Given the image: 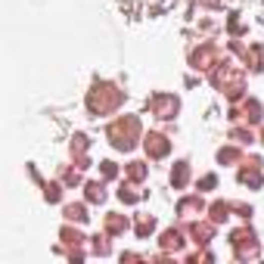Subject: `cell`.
<instances>
[{"label": "cell", "instance_id": "obj_1", "mask_svg": "<svg viewBox=\"0 0 264 264\" xmlns=\"http://www.w3.org/2000/svg\"><path fill=\"white\" fill-rule=\"evenodd\" d=\"M124 100V90H118L115 84H109V81H93L90 90H87V109L90 115H109L115 112Z\"/></svg>", "mask_w": 264, "mask_h": 264}, {"label": "cell", "instance_id": "obj_2", "mask_svg": "<svg viewBox=\"0 0 264 264\" xmlns=\"http://www.w3.org/2000/svg\"><path fill=\"white\" fill-rule=\"evenodd\" d=\"M106 137H109V143H112L115 149H134L137 140H140V121H137L134 115H124V118L109 124Z\"/></svg>", "mask_w": 264, "mask_h": 264}, {"label": "cell", "instance_id": "obj_3", "mask_svg": "<svg viewBox=\"0 0 264 264\" xmlns=\"http://www.w3.org/2000/svg\"><path fill=\"white\" fill-rule=\"evenodd\" d=\"M215 84H218L221 93H227V100H240L243 90H246V84H243V72H240V68H233L230 62H224V68H221V72L215 75Z\"/></svg>", "mask_w": 264, "mask_h": 264}, {"label": "cell", "instance_id": "obj_4", "mask_svg": "<svg viewBox=\"0 0 264 264\" xmlns=\"http://www.w3.org/2000/svg\"><path fill=\"white\" fill-rule=\"evenodd\" d=\"M146 106H149V112L156 115V118H162V121L174 118V115H177V109H180V103H177V96H174V93H156Z\"/></svg>", "mask_w": 264, "mask_h": 264}, {"label": "cell", "instance_id": "obj_5", "mask_svg": "<svg viewBox=\"0 0 264 264\" xmlns=\"http://www.w3.org/2000/svg\"><path fill=\"white\" fill-rule=\"evenodd\" d=\"M190 62H193V68H202V72L215 68L218 65V47L212 44V40H205L202 47H196V50L190 53Z\"/></svg>", "mask_w": 264, "mask_h": 264}, {"label": "cell", "instance_id": "obj_6", "mask_svg": "<svg viewBox=\"0 0 264 264\" xmlns=\"http://www.w3.org/2000/svg\"><path fill=\"white\" fill-rule=\"evenodd\" d=\"M143 146H146V152H149V159H165V156H168V149H171L168 137L159 134V131H152L146 140H143Z\"/></svg>", "mask_w": 264, "mask_h": 264}, {"label": "cell", "instance_id": "obj_7", "mask_svg": "<svg viewBox=\"0 0 264 264\" xmlns=\"http://www.w3.org/2000/svg\"><path fill=\"white\" fill-rule=\"evenodd\" d=\"M187 180H190V165L187 162H177V168L171 171V184L174 187H187Z\"/></svg>", "mask_w": 264, "mask_h": 264}, {"label": "cell", "instance_id": "obj_8", "mask_svg": "<svg viewBox=\"0 0 264 264\" xmlns=\"http://www.w3.org/2000/svg\"><path fill=\"white\" fill-rule=\"evenodd\" d=\"M106 230L109 233H124V230H128V221H124L121 215H109L106 218Z\"/></svg>", "mask_w": 264, "mask_h": 264}, {"label": "cell", "instance_id": "obj_9", "mask_svg": "<svg viewBox=\"0 0 264 264\" xmlns=\"http://www.w3.org/2000/svg\"><path fill=\"white\" fill-rule=\"evenodd\" d=\"M162 246H165V249H180V246H184V240H180V233H177V230H165Z\"/></svg>", "mask_w": 264, "mask_h": 264}, {"label": "cell", "instance_id": "obj_10", "mask_svg": "<svg viewBox=\"0 0 264 264\" xmlns=\"http://www.w3.org/2000/svg\"><path fill=\"white\" fill-rule=\"evenodd\" d=\"M87 199H90V202H103V199H106L103 184H96V180H93V184H87Z\"/></svg>", "mask_w": 264, "mask_h": 264}, {"label": "cell", "instance_id": "obj_11", "mask_svg": "<svg viewBox=\"0 0 264 264\" xmlns=\"http://www.w3.org/2000/svg\"><path fill=\"white\" fill-rule=\"evenodd\" d=\"M65 218L68 221H87V212H84V205H65Z\"/></svg>", "mask_w": 264, "mask_h": 264}, {"label": "cell", "instance_id": "obj_12", "mask_svg": "<svg viewBox=\"0 0 264 264\" xmlns=\"http://www.w3.org/2000/svg\"><path fill=\"white\" fill-rule=\"evenodd\" d=\"M193 208H202V199H199V196H190V199H184V202L177 205V212H180V215H190Z\"/></svg>", "mask_w": 264, "mask_h": 264}, {"label": "cell", "instance_id": "obj_13", "mask_svg": "<svg viewBox=\"0 0 264 264\" xmlns=\"http://www.w3.org/2000/svg\"><path fill=\"white\" fill-rule=\"evenodd\" d=\"M128 177H131V180H143V177H146V165H143V162H131V165H128Z\"/></svg>", "mask_w": 264, "mask_h": 264}, {"label": "cell", "instance_id": "obj_14", "mask_svg": "<svg viewBox=\"0 0 264 264\" xmlns=\"http://www.w3.org/2000/svg\"><path fill=\"white\" fill-rule=\"evenodd\" d=\"M193 236H196V243H208L212 227H208V224H196V227H193Z\"/></svg>", "mask_w": 264, "mask_h": 264}, {"label": "cell", "instance_id": "obj_15", "mask_svg": "<svg viewBox=\"0 0 264 264\" xmlns=\"http://www.w3.org/2000/svg\"><path fill=\"white\" fill-rule=\"evenodd\" d=\"M227 212H230V205H227V202H215V205H212V218H215V221H224Z\"/></svg>", "mask_w": 264, "mask_h": 264}, {"label": "cell", "instance_id": "obj_16", "mask_svg": "<svg viewBox=\"0 0 264 264\" xmlns=\"http://www.w3.org/2000/svg\"><path fill=\"white\" fill-rule=\"evenodd\" d=\"M233 159H240V152H236L233 146H227V149L218 152V162H233Z\"/></svg>", "mask_w": 264, "mask_h": 264}, {"label": "cell", "instance_id": "obj_17", "mask_svg": "<svg viewBox=\"0 0 264 264\" xmlns=\"http://www.w3.org/2000/svg\"><path fill=\"white\" fill-rule=\"evenodd\" d=\"M152 227H156V221H152V218H140V224H137V233H140V236H146Z\"/></svg>", "mask_w": 264, "mask_h": 264}, {"label": "cell", "instance_id": "obj_18", "mask_svg": "<svg viewBox=\"0 0 264 264\" xmlns=\"http://www.w3.org/2000/svg\"><path fill=\"white\" fill-rule=\"evenodd\" d=\"M44 196H47L50 202H56V199L62 196V193H59V184H47V190H44Z\"/></svg>", "mask_w": 264, "mask_h": 264}, {"label": "cell", "instance_id": "obj_19", "mask_svg": "<svg viewBox=\"0 0 264 264\" xmlns=\"http://www.w3.org/2000/svg\"><path fill=\"white\" fill-rule=\"evenodd\" d=\"M118 196H121V202H137V199H140V196H137V193H131L128 187H121V190H118Z\"/></svg>", "mask_w": 264, "mask_h": 264}]
</instances>
